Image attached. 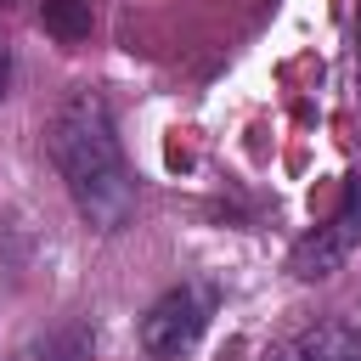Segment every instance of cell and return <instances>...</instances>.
I'll return each mask as SVG.
<instances>
[{"label": "cell", "instance_id": "obj_1", "mask_svg": "<svg viewBox=\"0 0 361 361\" xmlns=\"http://www.w3.org/2000/svg\"><path fill=\"white\" fill-rule=\"evenodd\" d=\"M51 164L68 180L79 214H90L102 231H118L130 220L135 186H130V169H124L107 102L96 90H73L56 107V118H51Z\"/></svg>", "mask_w": 361, "mask_h": 361}, {"label": "cell", "instance_id": "obj_2", "mask_svg": "<svg viewBox=\"0 0 361 361\" xmlns=\"http://www.w3.org/2000/svg\"><path fill=\"white\" fill-rule=\"evenodd\" d=\"M355 243H361V180H350V192H344V203H338V214H333L327 226H316L310 237L293 243L288 271H293L299 282H322V276H333V271L350 259Z\"/></svg>", "mask_w": 361, "mask_h": 361}, {"label": "cell", "instance_id": "obj_3", "mask_svg": "<svg viewBox=\"0 0 361 361\" xmlns=\"http://www.w3.org/2000/svg\"><path fill=\"white\" fill-rule=\"evenodd\" d=\"M209 288H169L147 316H141V344H147V355H186L197 338H203V327H209Z\"/></svg>", "mask_w": 361, "mask_h": 361}, {"label": "cell", "instance_id": "obj_4", "mask_svg": "<svg viewBox=\"0 0 361 361\" xmlns=\"http://www.w3.org/2000/svg\"><path fill=\"white\" fill-rule=\"evenodd\" d=\"M265 361H361V333L344 322H322V327H305L288 344H276Z\"/></svg>", "mask_w": 361, "mask_h": 361}, {"label": "cell", "instance_id": "obj_5", "mask_svg": "<svg viewBox=\"0 0 361 361\" xmlns=\"http://www.w3.org/2000/svg\"><path fill=\"white\" fill-rule=\"evenodd\" d=\"M39 23L62 45H79L90 39V0H39Z\"/></svg>", "mask_w": 361, "mask_h": 361}, {"label": "cell", "instance_id": "obj_6", "mask_svg": "<svg viewBox=\"0 0 361 361\" xmlns=\"http://www.w3.org/2000/svg\"><path fill=\"white\" fill-rule=\"evenodd\" d=\"M45 361H90V338H85V333H62V338L45 350Z\"/></svg>", "mask_w": 361, "mask_h": 361}, {"label": "cell", "instance_id": "obj_7", "mask_svg": "<svg viewBox=\"0 0 361 361\" xmlns=\"http://www.w3.org/2000/svg\"><path fill=\"white\" fill-rule=\"evenodd\" d=\"M355 85H361V17H355Z\"/></svg>", "mask_w": 361, "mask_h": 361}, {"label": "cell", "instance_id": "obj_8", "mask_svg": "<svg viewBox=\"0 0 361 361\" xmlns=\"http://www.w3.org/2000/svg\"><path fill=\"white\" fill-rule=\"evenodd\" d=\"M0 96H6V51H0Z\"/></svg>", "mask_w": 361, "mask_h": 361}, {"label": "cell", "instance_id": "obj_9", "mask_svg": "<svg viewBox=\"0 0 361 361\" xmlns=\"http://www.w3.org/2000/svg\"><path fill=\"white\" fill-rule=\"evenodd\" d=\"M0 6H6V0H0Z\"/></svg>", "mask_w": 361, "mask_h": 361}]
</instances>
